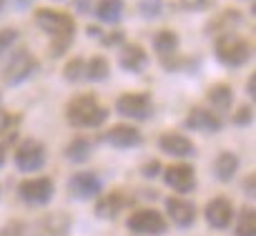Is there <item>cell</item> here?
Listing matches in <instances>:
<instances>
[{"mask_svg": "<svg viewBox=\"0 0 256 236\" xmlns=\"http://www.w3.org/2000/svg\"><path fill=\"white\" fill-rule=\"evenodd\" d=\"M108 116L110 110L93 93H78L66 103V121L73 128H100Z\"/></svg>", "mask_w": 256, "mask_h": 236, "instance_id": "6da1fadb", "label": "cell"}, {"mask_svg": "<svg viewBox=\"0 0 256 236\" xmlns=\"http://www.w3.org/2000/svg\"><path fill=\"white\" fill-rule=\"evenodd\" d=\"M38 70H40V60L33 56L30 48H13V50L6 56V63H3V70H0V78H3L6 86L18 88V86H23L26 80H30Z\"/></svg>", "mask_w": 256, "mask_h": 236, "instance_id": "7a4b0ae2", "label": "cell"}, {"mask_svg": "<svg viewBox=\"0 0 256 236\" xmlns=\"http://www.w3.org/2000/svg\"><path fill=\"white\" fill-rule=\"evenodd\" d=\"M214 56L226 68H244L254 58L251 43L238 33H224L214 40Z\"/></svg>", "mask_w": 256, "mask_h": 236, "instance_id": "3957f363", "label": "cell"}, {"mask_svg": "<svg viewBox=\"0 0 256 236\" xmlns=\"http://www.w3.org/2000/svg\"><path fill=\"white\" fill-rule=\"evenodd\" d=\"M33 23L48 33L50 40H76V20L73 16L56 8H38L33 13Z\"/></svg>", "mask_w": 256, "mask_h": 236, "instance_id": "277c9868", "label": "cell"}, {"mask_svg": "<svg viewBox=\"0 0 256 236\" xmlns=\"http://www.w3.org/2000/svg\"><path fill=\"white\" fill-rule=\"evenodd\" d=\"M113 108L118 116L128 118V121H148V118H154L156 103H154L151 93L136 90V93H120L116 98Z\"/></svg>", "mask_w": 256, "mask_h": 236, "instance_id": "5b68a950", "label": "cell"}, {"mask_svg": "<svg viewBox=\"0 0 256 236\" xmlns=\"http://www.w3.org/2000/svg\"><path fill=\"white\" fill-rule=\"evenodd\" d=\"M13 161H16V168L20 174H38L48 161V148L38 138H26V141L18 144V148L13 154Z\"/></svg>", "mask_w": 256, "mask_h": 236, "instance_id": "8992f818", "label": "cell"}, {"mask_svg": "<svg viewBox=\"0 0 256 236\" xmlns=\"http://www.w3.org/2000/svg\"><path fill=\"white\" fill-rule=\"evenodd\" d=\"M56 196V181L50 176H36L18 184V198L28 206H48Z\"/></svg>", "mask_w": 256, "mask_h": 236, "instance_id": "52a82bcc", "label": "cell"}, {"mask_svg": "<svg viewBox=\"0 0 256 236\" xmlns=\"http://www.w3.org/2000/svg\"><path fill=\"white\" fill-rule=\"evenodd\" d=\"M126 226H128L131 234H138V236H164L166 228H168L164 214L156 211V208H138V211H134L131 216H128Z\"/></svg>", "mask_w": 256, "mask_h": 236, "instance_id": "ba28073f", "label": "cell"}, {"mask_svg": "<svg viewBox=\"0 0 256 236\" xmlns=\"http://www.w3.org/2000/svg\"><path fill=\"white\" fill-rule=\"evenodd\" d=\"M184 128L186 131H196V134H204V136H214L224 128V118L216 116L211 108L206 106H194L188 110V116L184 118Z\"/></svg>", "mask_w": 256, "mask_h": 236, "instance_id": "9c48e42d", "label": "cell"}, {"mask_svg": "<svg viewBox=\"0 0 256 236\" xmlns=\"http://www.w3.org/2000/svg\"><path fill=\"white\" fill-rule=\"evenodd\" d=\"M100 141H103L106 146H110V148L128 151V148L144 146V134H141L136 126H131V124H116V126H110V128L100 136Z\"/></svg>", "mask_w": 256, "mask_h": 236, "instance_id": "30bf717a", "label": "cell"}, {"mask_svg": "<svg viewBox=\"0 0 256 236\" xmlns=\"http://www.w3.org/2000/svg\"><path fill=\"white\" fill-rule=\"evenodd\" d=\"M68 194L78 201H90L103 194V178L96 171H78L68 178Z\"/></svg>", "mask_w": 256, "mask_h": 236, "instance_id": "8fae6325", "label": "cell"}, {"mask_svg": "<svg viewBox=\"0 0 256 236\" xmlns=\"http://www.w3.org/2000/svg\"><path fill=\"white\" fill-rule=\"evenodd\" d=\"M164 184L176 194H191L196 188V168L191 164H171L161 171Z\"/></svg>", "mask_w": 256, "mask_h": 236, "instance_id": "7c38bea8", "label": "cell"}, {"mask_svg": "<svg viewBox=\"0 0 256 236\" xmlns=\"http://www.w3.org/2000/svg\"><path fill=\"white\" fill-rule=\"evenodd\" d=\"M156 144H158V151L166 154V156H171V158H194L196 151H198L196 144H194L188 136L176 134V131H166V134H161Z\"/></svg>", "mask_w": 256, "mask_h": 236, "instance_id": "4fadbf2b", "label": "cell"}, {"mask_svg": "<svg viewBox=\"0 0 256 236\" xmlns=\"http://www.w3.org/2000/svg\"><path fill=\"white\" fill-rule=\"evenodd\" d=\"M204 216H206V224H208L211 228L221 231V228H228V226L234 224L236 211H234L231 198H226V196H216V198H211V201L206 204Z\"/></svg>", "mask_w": 256, "mask_h": 236, "instance_id": "5bb4252c", "label": "cell"}, {"mask_svg": "<svg viewBox=\"0 0 256 236\" xmlns=\"http://www.w3.org/2000/svg\"><path fill=\"white\" fill-rule=\"evenodd\" d=\"M148 53L144 46L138 43H123L120 46V53H118V66L120 70L131 73V76H141L146 68H148Z\"/></svg>", "mask_w": 256, "mask_h": 236, "instance_id": "9a60e30c", "label": "cell"}, {"mask_svg": "<svg viewBox=\"0 0 256 236\" xmlns=\"http://www.w3.org/2000/svg\"><path fill=\"white\" fill-rule=\"evenodd\" d=\"M166 214L178 228H191L196 224V204L181 196H168L166 198Z\"/></svg>", "mask_w": 256, "mask_h": 236, "instance_id": "2e32d148", "label": "cell"}, {"mask_svg": "<svg viewBox=\"0 0 256 236\" xmlns=\"http://www.w3.org/2000/svg\"><path fill=\"white\" fill-rule=\"evenodd\" d=\"M244 23V13L236 10V8H226L221 13H216L206 26H204V36H211V38H218L224 33H234L236 26Z\"/></svg>", "mask_w": 256, "mask_h": 236, "instance_id": "e0dca14e", "label": "cell"}, {"mask_svg": "<svg viewBox=\"0 0 256 236\" xmlns=\"http://www.w3.org/2000/svg\"><path fill=\"white\" fill-rule=\"evenodd\" d=\"M131 204V196H126L123 191H110V194H100L96 201V216L98 218H116L118 214H123V208Z\"/></svg>", "mask_w": 256, "mask_h": 236, "instance_id": "ac0fdd59", "label": "cell"}, {"mask_svg": "<svg viewBox=\"0 0 256 236\" xmlns=\"http://www.w3.org/2000/svg\"><path fill=\"white\" fill-rule=\"evenodd\" d=\"M238 168H241V158H238L234 151H221V154H216V158H214V164H211V174H214V178H216L218 184L234 181L236 174H238Z\"/></svg>", "mask_w": 256, "mask_h": 236, "instance_id": "d6986e66", "label": "cell"}, {"mask_svg": "<svg viewBox=\"0 0 256 236\" xmlns=\"http://www.w3.org/2000/svg\"><path fill=\"white\" fill-rule=\"evenodd\" d=\"M90 16H96L100 26H118L126 16V3L123 0H96Z\"/></svg>", "mask_w": 256, "mask_h": 236, "instance_id": "ffe728a7", "label": "cell"}, {"mask_svg": "<svg viewBox=\"0 0 256 236\" xmlns=\"http://www.w3.org/2000/svg\"><path fill=\"white\" fill-rule=\"evenodd\" d=\"M206 100H208V106H211V110L216 116L228 113L234 108V88L228 83H214L206 90Z\"/></svg>", "mask_w": 256, "mask_h": 236, "instance_id": "44dd1931", "label": "cell"}, {"mask_svg": "<svg viewBox=\"0 0 256 236\" xmlns=\"http://www.w3.org/2000/svg\"><path fill=\"white\" fill-rule=\"evenodd\" d=\"M178 46H181V38L176 30L171 28H164L158 33H154V40H151V48L158 53V58H168L174 53H178Z\"/></svg>", "mask_w": 256, "mask_h": 236, "instance_id": "7402d4cb", "label": "cell"}, {"mask_svg": "<svg viewBox=\"0 0 256 236\" xmlns=\"http://www.w3.org/2000/svg\"><path fill=\"white\" fill-rule=\"evenodd\" d=\"M38 231H40V236H66L70 231V218L60 211L48 214L38 221Z\"/></svg>", "mask_w": 256, "mask_h": 236, "instance_id": "603a6c76", "label": "cell"}, {"mask_svg": "<svg viewBox=\"0 0 256 236\" xmlns=\"http://www.w3.org/2000/svg\"><path fill=\"white\" fill-rule=\"evenodd\" d=\"M90 154H93V144H90L86 136H76V138L63 148V158H66L68 164H76V166L86 164V161L90 158Z\"/></svg>", "mask_w": 256, "mask_h": 236, "instance_id": "cb8c5ba5", "label": "cell"}, {"mask_svg": "<svg viewBox=\"0 0 256 236\" xmlns=\"http://www.w3.org/2000/svg\"><path fill=\"white\" fill-rule=\"evenodd\" d=\"M110 76V63L106 56H93L90 60H86V68H83V80L88 83H103L108 80Z\"/></svg>", "mask_w": 256, "mask_h": 236, "instance_id": "d4e9b609", "label": "cell"}, {"mask_svg": "<svg viewBox=\"0 0 256 236\" xmlns=\"http://www.w3.org/2000/svg\"><path fill=\"white\" fill-rule=\"evenodd\" d=\"M198 58H184V56H178V53H174V56H168V58H161V68L164 70H168V73H196L198 70Z\"/></svg>", "mask_w": 256, "mask_h": 236, "instance_id": "484cf974", "label": "cell"}, {"mask_svg": "<svg viewBox=\"0 0 256 236\" xmlns=\"http://www.w3.org/2000/svg\"><path fill=\"white\" fill-rule=\"evenodd\" d=\"M234 218H236L234 236H256V211H254V206H244Z\"/></svg>", "mask_w": 256, "mask_h": 236, "instance_id": "4316f807", "label": "cell"}, {"mask_svg": "<svg viewBox=\"0 0 256 236\" xmlns=\"http://www.w3.org/2000/svg\"><path fill=\"white\" fill-rule=\"evenodd\" d=\"M166 13L164 0H138V16L144 20H158Z\"/></svg>", "mask_w": 256, "mask_h": 236, "instance_id": "83f0119b", "label": "cell"}, {"mask_svg": "<svg viewBox=\"0 0 256 236\" xmlns=\"http://www.w3.org/2000/svg\"><path fill=\"white\" fill-rule=\"evenodd\" d=\"M83 68H86V60L83 58H70L66 66H63V80L66 83H80L83 80Z\"/></svg>", "mask_w": 256, "mask_h": 236, "instance_id": "f1b7e54d", "label": "cell"}, {"mask_svg": "<svg viewBox=\"0 0 256 236\" xmlns=\"http://www.w3.org/2000/svg\"><path fill=\"white\" fill-rule=\"evenodd\" d=\"M18 38H20V30L18 28H3V30H0V58H6L16 48Z\"/></svg>", "mask_w": 256, "mask_h": 236, "instance_id": "f546056e", "label": "cell"}, {"mask_svg": "<svg viewBox=\"0 0 256 236\" xmlns=\"http://www.w3.org/2000/svg\"><path fill=\"white\" fill-rule=\"evenodd\" d=\"M231 124H234L236 128H248V126L254 124V106H251V103L238 106L236 113L231 116Z\"/></svg>", "mask_w": 256, "mask_h": 236, "instance_id": "4dcf8cb0", "label": "cell"}, {"mask_svg": "<svg viewBox=\"0 0 256 236\" xmlns=\"http://www.w3.org/2000/svg\"><path fill=\"white\" fill-rule=\"evenodd\" d=\"M98 43H100L103 48H120V46L126 43V33H123V30H110V33L100 36Z\"/></svg>", "mask_w": 256, "mask_h": 236, "instance_id": "1f68e13d", "label": "cell"}, {"mask_svg": "<svg viewBox=\"0 0 256 236\" xmlns=\"http://www.w3.org/2000/svg\"><path fill=\"white\" fill-rule=\"evenodd\" d=\"M161 171H164V166H161V161H156V158H151V161H146V164L141 166V176H144V178H156V176H161Z\"/></svg>", "mask_w": 256, "mask_h": 236, "instance_id": "d6a6232c", "label": "cell"}, {"mask_svg": "<svg viewBox=\"0 0 256 236\" xmlns=\"http://www.w3.org/2000/svg\"><path fill=\"white\" fill-rule=\"evenodd\" d=\"M211 0H178V6L186 10V13H201L208 8Z\"/></svg>", "mask_w": 256, "mask_h": 236, "instance_id": "836d02e7", "label": "cell"}, {"mask_svg": "<svg viewBox=\"0 0 256 236\" xmlns=\"http://www.w3.org/2000/svg\"><path fill=\"white\" fill-rule=\"evenodd\" d=\"M16 124H18V118H16L10 110H3V108H0V136L8 134V131H10Z\"/></svg>", "mask_w": 256, "mask_h": 236, "instance_id": "e575fe53", "label": "cell"}, {"mask_svg": "<svg viewBox=\"0 0 256 236\" xmlns=\"http://www.w3.org/2000/svg\"><path fill=\"white\" fill-rule=\"evenodd\" d=\"M0 236H26V226L20 221H8L0 228Z\"/></svg>", "mask_w": 256, "mask_h": 236, "instance_id": "d590c367", "label": "cell"}, {"mask_svg": "<svg viewBox=\"0 0 256 236\" xmlns=\"http://www.w3.org/2000/svg\"><path fill=\"white\" fill-rule=\"evenodd\" d=\"M76 13L90 16L93 13V0H76Z\"/></svg>", "mask_w": 256, "mask_h": 236, "instance_id": "8d00e7d4", "label": "cell"}, {"mask_svg": "<svg viewBox=\"0 0 256 236\" xmlns=\"http://www.w3.org/2000/svg\"><path fill=\"white\" fill-rule=\"evenodd\" d=\"M254 181H256V176H254V174H248V176L244 178L241 188H244V194H246V196H254V194H256V188H254Z\"/></svg>", "mask_w": 256, "mask_h": 236, "instance_id": "74e56055", "label": "cell"}, {"mask_svg": "<svg viewBox=\"0 0 256 236\" xmlns=\"http://www.w3.org/2000/svg\"><path fill=\"white\" fill-rule=\"evenodd\" d=\"M246 96H248L251 100L256 98V76H254V73H251L248 80H246Z\"/></svg>", "mask_w": 256, "mask_h": 236, "instance_id": "f35d334b", "label": "cell"}, {"mask_svg": "<svg viewBox=\"0 0 256 236\" xmlns=\"http://www.w3.org/2000/svg\"><path fill=\"white\" fill-rule=\"evenodd\" d=\"M10 3H13L16 10H28V8L36 6V0H10Z\"/></svg>", "mask_w": 256, "mask_h": 236, "instance_id": "ab89813d", "label": "cell"}, {"mask_svg": "<svg viewBox=\"0 0 256 236\" xmlns=\"http://www.w3.org/2000/svg\"><path fill=\"white\" fill-rule=\"evenodd\" d=\"M86 36H88V38H96V40H98V38L103 36V30H100V26H86Z\"/></svg>", "mask_w": 256, "mask_h": 236, "instance_id": "60d3db41", "label": "cell"}, {"mask_svg": "<svg viewBox=\"0 0 256 236\" xmlns=\"http://www.w3.org/2000/svg\"><path fill=\"white\" fill-rule=\"evenodd\" d=\"M0 166H6V146L0 144Z\"/></svg>", "mask_w": 256, "mask_h": 236, "instance_id": "b9f144b4", "label": "cell"}, {"mask_svg": "<svg viewBox=\"0 0 256 236\" xmlns=\"http://www.w3.org/2000/svg\"><path fill=\"white\" fill-rule=\"evenodd\" d=\"M56 3H63V0H56Z\"/></svg>", "mask_w": 256, "mask_h": 236, "instance_id": "7bdbcfd3", "label": "cell"}, {"mask_svg": "<svg viewBox=\"0 0 256 236\" xmlns=\"http://www.w3.org/2000/svg\"><path fill=\"white\" fill-rule=\"evenodd\" d=\"M0 100H3V93H0Z\"/></svg>", "mask_w": 256, "mask_h": 236, "instance_id": "ee69618b", "label": "cell"}]
</instances>
